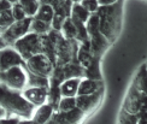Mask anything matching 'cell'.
<instances>
[{
	"label": "cell",
	"instance_id": "cell-1",
	"mask_svg": "<svg viewBox=\"0 0 147 124\" xmlns=\"http://www.w3.org/2000/svg\"><path fill=\"white\" fill-rule=\"evenodd\" d=\"M98 16L100 18V32L112 43L118 39L122 30L123 22V0L111 6H100L98 10Z\"/></svg>",
	"mask_w": 147,
	"mask_h": 124
},
{
	"label": "cell",
	"instance_id": "cell-2",
	"mask_svg": "<svg viewBox=\"0 0 147 124\" xmlns=\"http://www.w3.org/2000/svg\"><path fill=\"white\" fill-rule=\"evenodd\" d=\"M1 107L7 111L10 116L20 117L21 119H32L36 107L30 104L23 93L1 84Z\"/></svg>",
	"mask_w": 147,
	"mask_h": 124
},
{
	"label": "cell",
	"instance_id": "cell-3",
	"mask_svg": "<svg viewBox=\"0 0 147 124\" xmlns=\"http://www.w3.org/2000/svg\"><path fill=\"white\" fill-rule=\"evenodd\" d=\"M29 83V72L26 66H15L11 69L1 71V84L9 88L23 92Z\"/></svg>",
	"mask_w": 147,
	"mask_h": 124
},
{
	"label": "cell",
	"instance_id": "cell-4",
	"mask_svg": "<svg viewBox=\"0 0 147 124\" xmlns=\"http://www.w3.org/2000/svg\"><path fill=\"white\" fill-rule=\"evenodd\" d=\"M122 108L130 115L139 116L144 111H147V95L138 90L136 87L131 83L124 96Z\"/></svg>",
	"mask_w": 147,
	"mask_h": 124
},
{
	"label": "cell",
	"instance_id": "cell-5",
	"mask_svg": "<svg viewBox=\"0 0 147 124\" xmlns=\"http://www.w3.org/2000/svg\"><path fill=\"white\" fill-rule=\"evenodd\" d=\"M32 22H33V17H28L23 21L15 22L11 27H9L6 30L1 32L3 48L7 46H13L20 39H22L27 34H29Z\"/></svg>",
	"mask_w": 147,
	"mask_h": 124
},
{
	"label": "cell",
	"instance_id": "cell-6",
	"mask_svg": "<svg viewBox=\"0 0 147 124\" xmlns=\"http://www.w3.org/2000/svg\"><path fill=\"white\" fill-rule=\"evenodd\" d=\"M13 47L21 53L24 60H29L34 55L42 53V45H41V36L34 33H29L22 39L18 40Z\"/></svg>",
	"mask_w": 147,
	"mask_h": 124
},
{
	"label": "cell",
	"instance_id": "cell-7",
	"mask_svg": "<svg viewBox=\"0 0 147 124\" xmlns=\"http://www.w3.org/2000/svg\"><path fill=\"white\" fill-rule=\"evenodd\" d=\"M80 42L76 40H68L62 35L57 43V64L56 66H64L71 61L77 60V52Z\"/></svg>",
	"mask_w": 147,
	"mask_h": 124
},
{
	"label": "cell",
	"instance_id": "cell-8",
	"mask_svg": "<svg viewBox=\"0 0 147 124\" xmlns=\"http://www.w3.org/2000/svg\"><path fill=\"white\" fill-rule=\"evenodd\" d=\"M26 67H27L28 72H30V73L50 78L52 76L54 69H56V65H54L51 61V59L46 57L44 53H39V54L34 55V57H32L29 60H27Z\"/></svg>",
	"mask_w": 147,
	"mask_h": 124
},
{
	"label": "cell",
	"instance_id": "cell-9",
	"mask_svg": "<svg viewBox=\"0 0 147 124\" xmlns=\"http://www.w3.org/2000/svg\"><path fill=\"white\" fill-rule=\"evenodd\" d=\"M104 92H105V88H101L99 92L94 93V94H90V95H77L76 96L77 108L83 111L89 117L92 113H94L100 107L102 99H104Z\"/></svg>",
	"mask_w": 147,
	"mask_h": 124
},
{
	"label": "cell",
	"instance_id": "cell-10",
	"mask_svg": "<svg viewBox=\"0 0 147 124\" xmlns=\"http://www.w3.org/2000/svg\"><path fill=\"white\" fill-rule=\"evenodd\" d=\"M1 71H6L15 66H26L27 61L23 59L21 53L13 46H7L1 48Z\"/></svg>",
	"mask_w": 147,
	"mask_h": 124
},
{
	"label": "cell",
	"instance_id": "cell-11",
	"mask_svg": "<svg viewBox=\"0 0 147 124\" xmlns=\"http://www.w3.org/2000/svg\"><path fill=\"white\" fill-rule=\"evenodd\" d=\"M88 116L80 108H75L69 112H56L47 124H83Z\"/></svg>",
	"mask_w": 147,
	"mask_h": 124
},
{
	"label": "cell",
	"instance_id": "cell-12",
	"mask_svg": "<svg viewBox=\"0 0 147 124\" xmlns=\"http://www.w3.org/2000/svg\"><path fill=\"white\" fill-rule=\"evenodd\" d=\"M23 95L27 100L33 104L35 107H40L48 102V88L39 87H27L23 92Z\"/></svg>",
	"mask_w": 147,
	"mask_h": 124
},
{
	"label": "cell",
	"instance_id": "cell-13",
	"mask_svg": "<svg viewBox=\"0 0 147 124\" xmlns=\"http://www.w3.org/2000/svg\"><path fill=\"white\" fill-rule=\"evenodd\" d=\"M110 46H111V43L101 34V32L90 36V48H92V52H93L94 58L101 60L102 55L105 54V52L109 49Z\"/></svg>",
	"mask_w": 147,
	"mask_h": 124
},
{
	"label": "cell",
	"instance_id": "cell-14",
	"mask_svg": "<svg viewBox=\"0 0 147 124\" xmlns=\"http://www.w3.org/2000/svg\"><path fill=\"white\" fill-rule=\"evenodd\" d=\"M56 113V110L52 106L51 104H45L40 107H36L34 116H33V121L36 124H47L51 121V118L53 117V115Z\"/></svg>",
	"mask_w": 147,
	"mask_h": 124
},
{
	"label": "cell",
	"instance_id": "cell-15",
	"mask_svg": "<svg viewBox=\"0 0 147 124\" xmlns=\"http://www.w3.org/2000/svg\"><path fill=\"white\" fill-rule=\"evenodd\" d=\"M77 60L83 69H88L94 61V55L90 48V40L86 43H80V48L77 52Z\"/></svg>",
	"mask_w": 147,
	"mask_h": 124
},
{
	"label": "cell",
	"instance_id": "cell-16",
	"mask_svg": "<svg viewBox=\"0 0 147 124\" xmlns=\"http://www.w3.org/2000/svg\"><path fill=\"white\" fill-rule=\"evenodd\" d=\"M101 88H104L102 81H94V80H89L84 77L82 78L81 83H80L77 95H90L99 92Z\"/></svg>",
	"mask_w": 147,
	"mask_h": 124
},
{
	"label": "cell",
	"instance_id": "cell-17",
	"mask_svg": "<svg viewBox=\"0 0 147 124\" xmlns=\"http://www.w3.org/2000/svg\"><path fill=\"white\" fill-rule=\"evenodd\" d=\"M81 81H82V78H80V77L65 80V81L60 84V92H62V95L63 96H69V98L77 96Z\"/></svg>",
	"mask_w": 147,
	"mask_h": 124
},
{
	"label": "cell",
	"instance_id": "cell-18",
	"mask_svg": "<svg viewBox=\"0 0 147 124\" xmlns=\"http://www.w3.org/2000/svg\"><path fill=\"white\" fill-rule=\"evenodd\" d=\"M131 83L136 87L138 90H140L142 94L147 95V66H146V63L140 66V69L138 70L136 75L134 76V80Z\"/></svg>",
	"mask_w": 147,
	"mask_h": 124
},
{
	"label": "cell",
	"instance_id": "cell-19",
	"mask_svg": "<svg viewBox=\"0 0 147 124\" xmlns=\"http://www.w3.org/2000/svg\"><path fill=\"white\" fill-rule=\"evenodd\" d=\"M90 16H92V13L83 7V6L81 5V3H77V4H74L72 5L71 18H72L74 21L82 22V23L86 24V23H87V21L89 20Z\"/></svg>",
	"mask_w": 147,
	"mask_h": 124
},
{
	"label": "cell",
	"instance_id": "cell-20",
	"mask_svg": "<svg viewBox=\"0 0 147 124\" xmlns=\"http://www.w3.org/2000/svg\"><path fill=\"white\" fill-rule=\"evenodd\" d=\"M54 13H56V10H54L53 6L46 5V4H41L40 9L38 11V13H36V16L34 18L52 24V21H53V18H54Z\"/></svg>",
	"mask_w": 147,
	"mask_h": 124
},
{
	"label": "cell",
	"instance_id": "cell-21",
	"mask_svg": "<svg viewBox=\"0 0 147 124\" xmlns=\"http://www.w3.org/2000/svg\"><path fill=\"white\" fill-rule=\"evenodd\" d=\"M100 59L94 58V61L92 65L86 69L84 77L89 80H94V81H102V75H101V69H100Z\"/></svg>",
	"mask_w": 147,
	"mask_h": 124
},
{
	"label": "cell",
	"instance_id": "cell-22",
	"mask_svg": "<svg viewBox=\"0 0 147 124\" xmlns=\"http://www.w3.org/2000/svg\"><path fill=\"white\" fill-rule=\"evenodd\" d=\"M18 4L26 11L28 17H33V18L36 16L41 6L40 0H18Z\"/></svg>",
	"mask_w": 147,
	"mask_h": 124
},
{
	"label": "cell",
	"instance_id": "cell-23",
	"mask_svg": "<svg viewBox=\"0 0 147 124\" xmlns=\"http://www.w3.org/2000/svg\"><path fill=\"white\" fill-rule=\"evenodd\" d=\"M52 30V24L47 23L44 21L36 20V18H33L32 26H30V33L38 34V35H46Z\"/></svg>",
	"mask_w": 147,
	"mask_h": 124
},
{
	"label": "cell",
	"instance_id": "cell-24",
	"mask_svg": "<svg viewBox=\"0 0 147 124\" xmlns=\"http://www.w3.org/2000/svg\"><path fill=\"white\" fill-rule=\"evenodd\" d=\"M62 34L64 35L65 39L68 40H76V36H77V28H76V24L71 20V17L66 20V22L64 23V26L62 28Z\"/></svg>",
	"mask_w": 147,
	"mask_h": 124
},
{
	"label": "cell",
	"instance_id": "cell-25",
	"mask_svg": "<svg viewBox=\"0 0 147 124\" xmlns=\"http://www.w3.org/2000/svg\"><path fill=\"white\" fill-rule=\"evenodd\" d=\"M51 81L48 77L38 76L29 72V83L28 87H39V88H50Z\"/></svg>",
	"mask_w": 147,
	"mask_h": 124
},
{
	"label": "cell",
	"instance_id": "cell-26",
	"mask_svg": "<svg viewBox=\"0 0 147 124\" xmlns=\"http://www.w3.org/2000/svg\"><path fill=\"white\" fill-rule=\"evenodd\" d=\"M86 28H87L89 38L92 35L100 32V18L98 16V13H93L89 17V20L87 21V23H86Z\"/></svg>",
	"mask_w": 147,
	"mask_h": 124
},
{
	"label": "cell",
	"instance_id": "cell-27",
	"mask_svg": "<svg viewBox=\"0 0 147 124\" xmlns=\"http://www.w3.org/2000/svg\"><path fill=\"white\" fill-rule=\"evenodd\" d=\"M16 22L12 10H5L0 12V26H1V32L6 30L9 27H11L12 24Z\"/></svg>",
	"mask_w": 147,
	"mask_h": 124
},
{
	"label": "cell",
	"instance_id": "cell-28",
	"mask_svg": "<svg viewBox=\"0 0 147 124\" xmlns=\"http://www.w3.org/2000/svg\"><path fill=\"white\" fill-rule=\"evenodd\" d=\"M76 106V96L75 98H69V96H63L62 100L59 102V107L57 112H69V111L75 110Z\"/></svg>",
	"mask_w": 147,
	"mask_h": 124
},
{
	"label": "cell",
	"instance_id": "cell-29",
	"mask_svg": "<svg viewBox=\"0 0 147 124\" xmlns=\"http://www.w3.org/2000/svg\"><path fill=\"white\" fill-rule=\"evenodd\" d=\"M117 124H138V116L130 115L123 108H121V112L118 115Z\"/></svg>",
	"mask_w": 147,
	"mask_h": 124
},
{
	"label": "cell",
	"instance_id": "cell-30",
	"mask_svg": "<svg viewBox=\"0 0 147 124\" xmlns=\"http://www.w3.org/2000/svg\"><path fill=\"white\" fill-rule=\"evenodd\" d=\"M81 5H82L87 11H89L92 15L96 13L98 10L100 9V4H99V1H98V0H82Z\"/></svg>",
	"mask_w": 147,
	"mask_h": 124
},
{
	"label": "cell",
	"instance_id": "cell-31",
	"mask_svg": "<svg viewBox=\"0 0 147 124\" xmlns=\"http://www.w3.org/2000/svg\"><path fill=\"white\" fill-rule=\"evenodd\" d=\"M12 13H13V17H15L16 22L17 21H23V20H26V18H28L26 11L23 10V7L18 3L15 4L13 7H12Z\"/></svg>",
	"mask_w": 147,
	"mask_h": 124
},
{
	"label": "cell",
	"instance_id": "cell-32",
	"mask_svg": "<svg viewBox=\"0 0 147 124\" xmlns=\"http://www.w3.org/2000/svg\"><path fill=\"white\" fill-rule=\"evenodd\" d=\"M21 118L16 116H10L6 118H1V124H20Z\"/></svg>",
	"mask_w": 147,
	"mask_h": 124
},
{
	"label": "cell",
	"instance_id": "cell-33",
	"mask_svg": "<svg viewBox=\"0 0 147 124\" xmlns=\"http://www.w3.org/2000/svg\"><path fill=\"white\" fill-rule=\"evenodd\" d=\"M138 124H147V111H144L138 116Z\"/></svg>",
	"mask_w": 147,
	"mask_h": 124
},
{
	"label": "cell",
	"instance_id": "cell-34",
	"mask_svg": "<svg viewBox=\"0 0 147 124\" xmlns=\"http://www.w3.org/2000/svg\"><path fill=\"white\" fill-rule=\"evenodd\" d=\"M13 7V4L7 1V0H1V11H5V10H12Z\"/></svg>",
	"mask_w": 147,
	"mask_h": 124
},
{
	"label": "cell",
	"instance_id": "cell-35",
	"mask_svg": "<svg viewBox=\"0 0 147 124\" xmlns=\"http://www.w3.org/2000/svg\"><path fill=\"white\" fill-rule=\"evenodd\" d=\"M98 1H99L100 6H111L118 3V0H98Z\"/></svg>",
	"mask_w": 147,
	"mask_h": 124
},
{
	"label": "cell",
	"instance_id": "cell-36",
	"mask_svg": "<svg viewBox=\"0 0 147 124\" xmlns=\"http://www.w3.org/2000/svg\"><path fill=\"white\" fill-rule=\"evenodd\" d=\"M20 124H36L33 119H21Z\"/></svg>",
	"mask_w": 147,
	"mask_h": 124
},
{
	"label": "cell",
	"instance_id": "cell-37",
	"mask_svg": "<svg viewBox=\"0 0 147 124\" xmlns=\"http://www.w3.org/2000/svg\"><path fill=\"white\" fill-rule=\"evenodd\" d=\"M7 1H10V3H12V4L15 5V4H17V3H18V0H7Z\"/></svg>",
	"mask_w": 147,
	"mask_h": 124
},
{
	"label": "cell",
	"instance_id": "cell-38",
	"mask_svg": "<svg viewBox=\"0 0 147 124\" xmlns=\"http://www.w3.org/2000/svg\"><path fill=\"white\" fill-rule=\"evenodd\" d=\"M74 4H77V3H82V0H71Z\"/></svg>",
	"mask_w": 147,
	"mask_h": 124
},
{
	"label": "cell",
	"instance_id": "cell-39",
	"mask_svg": "<svg viewBox=\"0 0 147 124\" xmlns=\"http://www.w3.org/2000/svg\"><path fill=\"white\" fill-rule=\"evenodd\" d=\"M146 66H147V61H146Z\"/></svg>",
	"mask_w": 147,
	"mask_h": 124
}]
</instances>
